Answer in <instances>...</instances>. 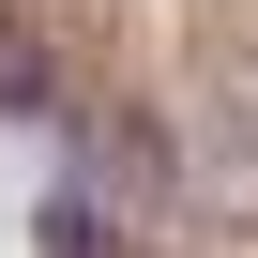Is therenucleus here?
<instances>
[{
	"mask_svg": "<svg viewBox=\"0 0 258 258\" xmlns=\"http://www.w3.org/2000/svg\"><path fill=\"white\" fill-rule=\"evenodd\" d=\"M0 106H16V121L61 106V61H46V31H16V16H0Z\"/></svg>",
	"mask_w": 258,
	"mask_h": 258,
	"instance_id": "f257e3e1",
	"label": "nucleus"
},
{
	"mask_svg": "<svg viewBox=\"0 0 258 258\" xmlns=\"http://www.w3.org/2000/svg\"><path fill=\"white\" fill-rule=\"evenodd\" d=\"M46 258H137V243H121L106 213H61V228H46Z\"/></svg>",
	"mask_w": 258,
	"mask_h": 258,
	"instance_id": "f03ea898",
	"label": "nucleus"
}]
</instances>
